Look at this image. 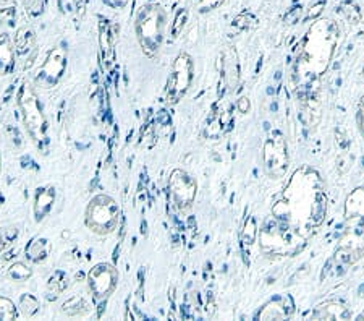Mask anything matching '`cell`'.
<instances>
[{"label":"cell","instance_id":"1","mask_svg":"<svg viewBox=\"0 0 364 321\" xmlns=\"http://www.w3.org/2000/svg\"><path fill=\"white\" fill-rule=\"evenodd\" d=\"M169 28V15L162 5L150 2L143 5L134 18V34L139 49L149 60L158 59L162 50Z\"/></svg>","mask_w":364,"mask_h":321},{"label":"cell","instance_id":"2","mask_svg":"<svg viewBox=\"0 0 364 321\" xmlns=\"http://www.w3.org/2000/svg\"><path fill=\"white\" fill-rule=\"evenodd\" d=\"M17 104L22 114L24 130L28 133L38 149H46L49 144V121L46 117L43 104H41L36 88L28 80L20 86L17 95Z\"/></svg>","mask_w":364,"mask_h":321},{"label":"cell","instance_id":"3","mask_svg":"<svg viewBox=\"0 0 364 321\" xmlns=\"http://www.w3.org/2000/svg\"><path fill=\"white\" fill-rule=\"evenodd\" d=\"M120 205L113 196L107 193L94 195L85 210V224L88 231L99 237L111 235L120 222Z\"/></svg>","mask_w":364,"mask_h":321},{"label":"cell","instance_id":"4","mask_svg":"<svg viewBox=\"0 0 364 321\" xmlns=\"http://www.w3.org/2000/svg\"><path fill=\"white\" fill-rule=\"evenodd\" d=\"M195 80V60L188 53H180L172 64L170 75L165 88V101L170 106H176L188 95Z\"/></svg>","mask_w":364,"mask_h":321},{"label":"cell","instance_id":"5","mask_svg":"<svg viewBox=\"0 0 364 321\" xmlns=\"http://www.w3.org/2000/svg\"><path fill=\"white\" fill-rule=\"evenodd\" d=\"M262 164L269 177L282 179L288 170L290 158L287 139L280 132H272L264 142Z\"/></svg>","mask_w":364,"mask_h":321},{"label":"cell","instance_id":"6","mask_svg":"<svg viewBox=\"0 0 364 321\" xmlns=\"http://www.w3.org/2000/svg\"><path fill=\"white\" fill-rule=\"evenodd\" d=\"M66 67H69V50L64 46H55L46 54L43 65L38 69V74L34 76V86L43 88V90L55 88L65 76Z\"/></svg>","mask_w":364,"mask_h":321},{"label":"cell","instance_id":"7","mask_svg":"<svg viewBox=\"0 0 364 321\" xmlns=\"http://www.w3.org/2000/svg\"><path fill=\"white\" fill-rule=\"evenodd\" d=\"M169 196L178 213H186L193 206L197 195V182L183 169H174L169 175Z\"/></svg>","mask_w":364,"mask_h":321},{"label":"cell","instance_id":"8","mask_svg":"<svg viewBox=\"0 0 364 321\" xmlns=\"http://www.w3.org/2000/svg\"><path fill=\"white\" fill-rule=\"evenodd\" d=\"M118 271L111 263H97L88 271L86 281L92 299L107 300L118 286Z\"/></svg>","mask_w":364,"mask_h":321},{"label":"cell","instance_id":"9","mask_svg":"<svg viewBox=\"0 0 364 321\" xmlns=\"http://www.w3.org/2000/svg\"><path fill=\"white\" fill-rule=\"evenodd\" d=\"M240 60H238V53L233 48H227L222 54V74L225 78V85L228 91L233 93L240 83Z\"/></svg>","mask_w":364,"mask_h":321},{"label":"cell","instance_id":"10","mask_svg":"<svg viewBox=\"0 0 364 321\" xmlns=\"http://www.w3.org/2000/svg\"><path fill=\"white\" fill-rule=\"evenodd\" d=\"M55 198L57 191L52 185H46V187H39L36 190L33 203V214L36 222H43L50 214V211L55 205Z\"/></svg>","mask_w":364,"mask_h":321},{"label":"cell","instance_id":"11","mask_svg":"<svg viewBox=\"0 0 364 321\" xmlns=\"http://www.w3.org/2000/svg\"><path fill=\"white\" fill-rule=\"evenodd\" d=\"M92 297V295H91ZM90 295L86 294H75L64 300V303L60 305V312L65 315V317L76 318V317H86L92 312V300Z\"/></svg>","mask_w":364,"mask_h":321},{"label":"cell","instance_id":"12","mask_svg":"<svg viewBox=\"0 0 364 321\" xmlns=\"http://www.w3.org/2000/svg\"><path fill=\"white\" fill-rule=\"evenodd\" d=\"M17 49L7 33L0 34V75L8 76L17 67Z\"/></svg>","mask_w":364,"mask_h":321},{"label":"cell","instance_id":"13","mask_svg":"<svg viewBox=\"0 0 364 321\" xmlns=\"http://www.w3.org/2000/svg\"><path fill=\"white\" fill-rule=\"evenodd\" d=\"M99 41H101V48L104 54L112 53L113 48H115L118 36H120V25L115 22H111V20H102L101 27H99Z\"/></svg>","mask_w":364,"mask_h":321},{"label":"cell","instance_id":"14","mask_svg":"<svg viewBox=\"0 0 364 321\" xmlns=\"http://www.w3.org/2000/svg\"><path fill=\"white\" fill-rule=\"evenodd\" d=\"M15 49L18 55H28L36 48V33L31 27H20L13 38Z\"/></svg>","mask_w":364,"mask_h":321},{"label":"cell","instance_id":"15","mask_svg":"<svg viewBox=\"0 0 364 321\" xmlns=\"http://www.w3.org/2000/svg\"><path fill=\"white\" fill-rule=\"evenodd\" d=\"M50 252V243L48 239H34L29 242V245H26V258L33 263H43L48 260Z\"/></svg>","mask_w":364,"mask_h":321},{"label":"cell","instance_id":"16","mask_svg":"<svg viewBox=\"0 0 364 321\" xmlns=\"http://www.w3.org/2000/svg\"><path fill=\"white\" fill-rule=\"evenodd\" d=\"M343 317H346V310L337 302H327L324 305H319L313 313V318L316 320H335Z\"/></svg>","mask_w":364,"mask_h":321},{"label":"cell","instance_id":"17","mask_svg":"<svg viewBox=\"0 0 364 321\" xmlns=\"http://www.w3.org/2000/svg\"><path fill=\"white\" fill-rule=\"evenodd\" d=\"M41 310V303H39V299L36 297L33 294H23L22 297H20V302H18V313L22 315L23 318H33L36 315L39 313Z\"/></svg>","mask_w":364,"mask_h":321},{"label":"cell","instance_id":"18","mask_svg":"<svg viewBox=\"0 0 364 321\" xmlns=\"http://www.w3.org/2000/svg\"><path fill=\"white\" fill-rule=\"evenodd\" d=\"M70 286V278L69 274L65 271H60L57 269L50 274V278L48 279V292L49 294H55V295H62L66 289Z\"/></svg>","mask_w":364,"mask_h":321},{"label":"cell","instance_id":"19","mask_svg":"<svg viewBox=\"0 0 364 321\" xmlns=\"http://www.w3.org/2000/svg\"><path fill=\"white\" fill-rule=\"evenodd\" d=\"M31 276H33V268L22 261L12 263L7 269V278L13 282H26Z\"/></svg>","mask_w":364,"mask_h":321},{"label":"cell","instance_id":"20","mask_svg":"<svg viewBox=\"0 0 364 321\" xmlns=\"http://www.w3.org/2000/svg\"><path fill=\"white\" fill-rule=\"evenodd\" d=\"M258 234H259V229H258L256 217L248 216L246 219H244V224L241 227V234H240L243 245H248V247L253 245L258 239Z\"/></svg>","mask_w":364,"mask_h":321},{"label":"cell","instance_id":"21","mask_svg":"<svg viewBox=\"0 0 364 321\" xmlns=\"http://www.w3.org/2000/svg\"><path fill=\"white\" fill-rule=\"evenodd\" d=\"M339 12L346 18V22L351 25H358L363 20L361 8L358 7L355 2H351V0H345V2H342L339 7Z\"/></svg>","mask_w":364,"mask_h":321},{"label":"cell","instance_id":"22","mask_svg":"<svg viewBox=\"0 0 364 321\" xmlns=\"http://www.w3.org/2000/svg\"><path fill=\"white\" fill-rule=\"evenodd\" d=\"M188 17H190V10L188 8H180L178 12H176L175 20L170 25L172 38L176 39L181 33H183V28H185L186 22H188Z\"/></svg>","mask_w":364,"mask_h":321},{"label":"cell","instance_id":"23","mask_svg":"<svg viewBox=\"0 0 364 321\" xmlns=\"http://www.w3.org/2000/svg\"><path fill=\"white\" fill-rule=\"evenodd\" d=\"M18 317V307L5 295H0V320L10 321Z\"/></svg>","mask_w":364,"mask_h":321},{"label":"cell","instance_id":"24","mask_svg":"<svg viewBox=\"0 0 364 321\" xmlns=\"http://www.w3.org/2000/svg\"><path fill=\"white\" fill-rule=\"evenodd\" d=\"M23 5L31 18L41 17L46 10V0H23Z\"/></svg>","mask_w":364,"mask_h":321},{"label":"cell","instance_id":"25","mask_svg":"<svg viewBox=\"0 0 364 321\" xmlns=\"http://www.w3.org/2000/svg\"><path fill=\"white\" fill-rule=\"evenodd\" d=\"M225 2L227 0H200L196 8L200 13H209V12H214V10H217L218 7H222Z\"/></svg>","mask_w":364,"mask_h":321},{"label":"cell","instance_id":"26","mask_svg":"<svg viewBox=\"0 0 364 321\" xmlns=\"http://www.w3.org/2000/svg\"><path fill=\"white\" fill-rule=\"evenodd\" d=\"M18 237V229L17 227H5V229L0 232V247H7L10 243H13Z\"/></svg>","mask_w":364,"mask_h":321},{"label":"cell","instance_id":"27","mask_svg":"<svg viewBox=\"0 0 364 321\" xmlns=\"http://www.w3.org/2000/svg\"><path fill=\"white\" fill-rule=\"evenodd\" d=\"M15 20H17V12L13 7H4L0 10V23L5 27H13Z\"/></svg>","mask_w":364,"mask_h":321},{"label":"cell","instance_id":"28","mask_svg":"<svg viewBox=\"0 0 364 321\" xmlns=\"http://www.w3.org/2000/svg\"><path fill=\"white\" fill-rule=\"evenodd\" d=\"M301 15H303V7H301V5H296V7L290 8L288 12L285 13L284 22L287 23V25H295V23H298L300 20H301Z\"/></svg>","mask_w":364,"mask_h":321},{"label":"cell","instance_id":"29","mask_svg":"<svg viewBox=\"0 0 364 321\" xmlns=\"http://www.w3.org/2000/svg\"><path fill=\"white\" fill-rule=\"evenodd\" d=\"M337 163H339V170H340V172L345 174L346 170L350 169V164H351V159H350V156H348V151L342 153Z\"/></svg>","mask_w":364,"mask_h":321},{"label":"cell","instance_id":"30","mask_svg":"<svg viewBox=\"0 0 364 321\" xmlns=\"http://www.w3.org/2000/svg\"><path fill=\"white\" fill-rule=\"evenodd\" d=\"M249 20H253L248 13H241L235 18V27L238 29H248L249 28Z\"/></svg>","mask_w":364,"mask_h":321},{"label":"cell","instance_id":"31","mask_svg":"<svg viewBox=\"0 0 364 321\" xmlns=\"http://www.w3.org/2000/svg\"><path fill=\"white\" fill-rule=\"evenodd\" d=\"M237 109H238V112L248 114L249 111H251V101H249L246 96H241L240 100L237 101Z\"/></svg>","mask_w":364,"mask_h":321},{"label":"cell","instance_id":"32","mask_svg":"<svg viewBox=\"0 0 364 321\" xmlns=\"http://www.w3.org/2000/svg\"><path fill=\"white\" fill-rule=\"evenodd\" d=\"M324 7H326V2H319V4H316L314 7H311L309 13H308V20H316L322 13Z\"/></svg>","mask_w":364,"mask_h":321},{"label":"cell","instance_id":"33","mask_svg":"<svg viewBox=\"0 0 364 321\" xmlns=\"http://www.w3.org/2000/svg\"><path fill=\"white\" fill-rule=\"evenodd\" d=\"M108 7L111 8H115V10H123L125 7H127L130 0H104Z\"/></svg>","mask_w":364,"mask_h":321},{"label":"cell","instance_id":"34","mask_svg":"<svg viewBox=\"0 0 364 321\" xmlns=\"http://www.w3.org/2000/svg\"><path fill=\"white\" fill-rule=\"evenodd\" d=\"M358 123H360V130H361V135L364 138V97L360 104V111H358Z\"/></svg>","mask_w":364,"mask_h":321},{"label":"cell","instance_id":"35","mask_svg":"<svg viewBox=\"0 0 364 321\" xmlns=\"http://www.w3.org/2000/svg\"><path fill=\"white\" fill-rule=\"evenodd\" d=\"M13 0H0V8L2 7H5V5H8V4H12Z\"/></svg>","mask_w":364,"mask_h":321},{"label":"cell","instance_id":"36","mask_svg":"<svg viewBox=\"0 0 364 321\" xmlns=\"http://www.w3.org/2000/svg\"><path fill=\"white\" fill-rule=\"evenodd\" d=\"M0 174H2V153H0Z\"/></svg>","mask_w":364,"mask_h":321},{"label":"cell","instance_id":"37","mask_svg":"<svg viewBox=\"0 0 364 321\" xmlns=\"http://www.w3.org/2000/svg\"><path fill=\"white\" fill-rule=\"evenodd\" d=\"M358 320H364V313H363V315H361V317H360V318H358Z\"/></svg>","mask_w":364,"mask_h":321}]
</instances>
